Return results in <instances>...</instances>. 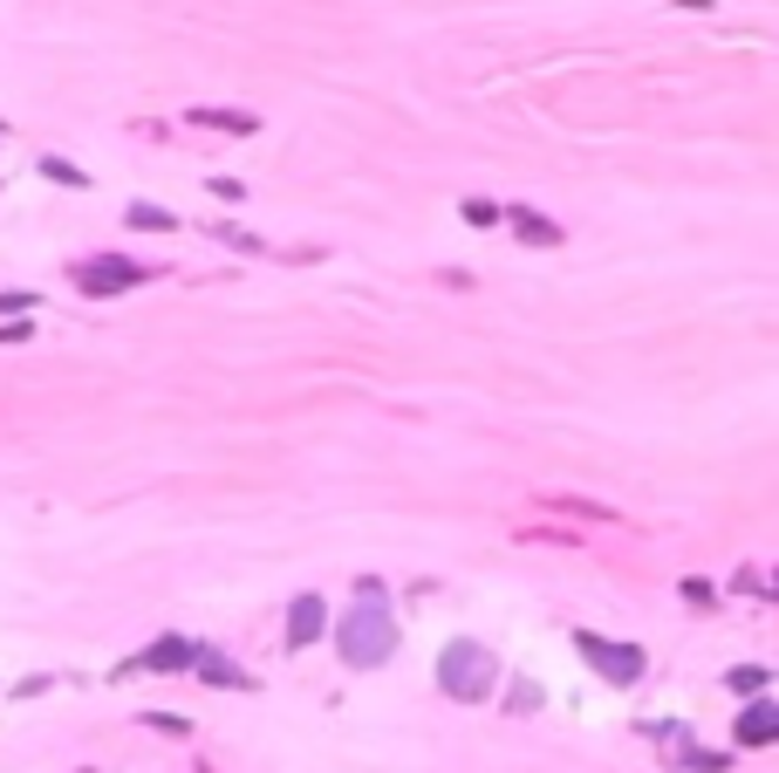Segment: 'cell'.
<instances>
[{
	"mask_svg": "<svg viewBox=\"0 0 779 773\" xmlns=\"http://www.w3.org/2000/svg\"><path fill=\"white\" fill-rule=\"evenodd\" d=\"M336 650H342V664L349 671H377L397 658V617L383 609V589L377 582H362V602L342 609V623H336Z\"/></svg>",
	"mask_w": 779,
	"mask_h": 773,
	"instance_id": "1",
	"label": "cell"
},
{
	"mask_svg": "<svg viewBox=\"0 0 779 773\" xmlns=\"http://www.w3.org/2000/svg\"><path fill=\"white\" fill-rule=\"evenodd\" d=\"M492 684H500V658H492L485 643H472V637L444 643V658H438V691L444 699L479 705V699H492Z\"/></svg>",
	"mask_w": 779,
	"mask_h": 773,
	"instance_id": "2",
	"label": "cell"
},
{
	"mask_svg": "<svg viewBox=\"0 0 779 773\" xmlns=\"http://www.w3.org/2000/svg\"><path fill=\"white\" fill-rule=\"evenodd\" d=\"M574 650H582V658L595 664V678H602V684H636V678L649 671V658H643L636 643H608V637H595V630L574 637Z\"/></svg>",
	"mask_w": 779,
	"mask_h": 773,
	"instance_id": "3",
	"label": "cell"
},
{
	"mask_svg": "<svg viewBox=\"0 0 779 773\" xmlns=\"http://www.w3.org/2000/svg\"><path fill=\"white\" fill-rule=\"evenodd\" d=\"M192 658H198V643L192 637H157L151 650H137L131 664H116V678H178V671H192Z\"/></svg>",
	"mask_w": 779,
	"mask_h": 773,
	"instance_id": "4",
	"label": "cell"
},
{
	"mask_svg": "<svg viewBox=\"0 0 779 773\" xmlns=\"http://www.w3.org/2000/svg\"><path fill=\"white\" fill-rule=\"evenodd\" d=\"M144 274H151L144 261L103 254V261H75V288H82V295H116V288H131V281H144Z\"/></svg>",
	"mask_w": 779,
	"mask_h": 773,
	"instance_id": "5",
	"label": "cell"
},
{
	"mask_svg": "<svg viewBox=\"0 0 779 773\" xmlns=\"http://www.w3.org/2000/svg\"><path fill=\"white\" fill-rule=\"evenodd\" d=\"M321 630H328V602L321 596H295V609H287V650H308Z\"/></svg>",
	"mask_w": 779,
	"mask_h": 773,
	"instance_id": "6",
	"label": "cell"
},
{
	"mask_svg": "<svg viewBox=\"0 0 779 773\" xmlns=\"http://www.w3.org/2000/svg\"><path fill=\"white\" fill-rule=\"evenodd\" d=\"M779 740V705L772 699H752L738 712V746H772Z\"/></svg>",
	"mask_w": 779,
	"mask_h": 773,
	"instance_id": "7",
	"label": "cell"
},
{
	"mask_svg": "<svg viewBox=\"0 0 779 773\" xmlns=\"http://www.w3.org/2000/svg\"><path fill=\"white\" fill-rule=\"evenodd\" d=\"M192 671H198L205 684H219V691H226V684H233V691H254V678H246L233 658H219V650H198V658H192Z\"/></svg>",
	"mask_w": 779,
	"mask_h": 773,
	"instance_id": "8",
	"label": "cell"
},
{
	"mask_svg": "<svg viewBox=\"0 0 779 773\" xmlns=\"http://www.w3.org/2000/svg\"><path fill=\"white\" fill-rule=\"evenodd\" d=\"M185 124H205V131H233V138H246V131H260V116H254V110H192Z\"/></svg>",
	"mask_w": 779,
	"mask_h": 773,
	"instance_id": "9",
	"label": "cell"
},
{
	"mask_svg": "<svg viewBox=\"0 0 779 773\" xmlns=\"http://www.w3.org/2000/svg\"><path fill=\"white\" fill-rule=\"evenodd\" d=\"M506 220L520 226V240H526V247H561V226H554V220L526 213V206H506Z\"/></svg>",
	"mask_w": 779,
	"mask_h": 773,
	"instance_id": "10",
	"label": "cell"
},
{
	"mask_svg": "<svg viewBox=\"0 0 779 773\" xmlns=\"http://www.w3.org/2000/svg\"><path fill=\"white\" fill-rule=\"evenodd\" d=\"M766 678H772L766 664H738V671H731V691H746V699H766Z\"/></svg>",
	"mask_w": 779,
	"mask_h": 773,
	"instance_id": "11",
	"label": "cell"
},
{
	"mask_svg": "<svg viewBox=\"0 0 779 773\" xmlns=\"http://www.w3.org/2000/svg\"><path fill=\"white\" fill-rule=\"evenodd\" d=\"M684 773H731V753H677Z\"/></svg>",
	"mask_w": 779,
	"mask_h": 773,
	"instance_id": "12",
	"label": "cell"
},
{
	"mask_svg": "<svg viewBox=\"0 0 779 773\" xmlns=\"http://www.w3.org/2000/svg\"><path fill=\"white\" fill-rule=\"evenodd\" d=\"M144 725L164 732V740H185V732H192V719H178V712H144Z\"/></svg>",
	"mask_w": 779,
	"mask_h": 773,
	"instance_id": "13",
	"label": "cell"
},
{
	"mask_svg": "<svg viewBox=\"0 0 779 773\" xmlns=\"http://www.w3.org/2000/svg\"><path fill=\"white\" fill-rule=\"evenodd\" d=\"M506 705H513V712H533V705H541V684H533V678H520V684H513V699H506Z\"/></svg>",
	"mask_w": 779,
	"mask_h": 773,
	"instance_id": "14",
	"label": "cell"
},
{
	"mask_svg": "<svg viewBox=\"0 0 779 773\" xmlns=\"http://www.w3.org/2000/svg\"><path fill=\"white\" fill-rule=\"evenodd\" d=\"M41 172H49V179H55V185H90V179H82V172H75V165H62V157H41Z\"/></svg>",
	"mask_w": 779,
	"mask_h": 773,
	"instance_id": "15",
	"label": "cell"
},
{
	"mask_svg": "<svg viewBox=\"0 0 779 773\" xmlns=\"http://www.w3.org/2000/svg\"><path fill=\"white\" fill-rule=\"evenodd\" d=\"M131 226H178V220L157 213V206H131Z\"/></svg>",
	"mask_w": 779,
	"mask_h": 773,
	"instance_id": "16",
	"label": "cell"
},
{
	"mask_svg": "<svg viewBox=\"0 0 779 773\" xmlns=\"http://www.w3.org/2000/svg\"><path fill=\"white\" fill-rule=\"evenodd\" d=\"M465 220H472V226H492V220H500V206H485V199H465Z\"/></svg>",
	"mask_w": 779,
	"mask_h": 773,
	"instance_id": "17",
	"label": "cell"
},
{
	"mask_svg": "<svg viewBox=\"0 0 779 773\" xmlns=\"http://www.w3.org/2000/svg\"><path fill=\"white\" fill-rule=\"evenodd\" d=\"M684 602H697V609H711L718 596H711V582H684Z\"/></svg>",
	"mask_w": 779,
	"mask_h": 773,
	"instance_id": "18",
	"label": "cell"
},
{
	"mask_svg": "<svg viewBox=\"0 0 779 773\" xmlns=\"http://www.w3.org/2000/svg\"><path fill=\"white\" fill-rule=\"evenodd\" d=\"M8 308H34V295H0V315H8Z\"/></svg>",
	"mask_w": 779,
	"mask_h": 773,
	"instance_id": "19",
	"label": "cell"
},
{
	"mask_svg": "<svg viewBox=\"0 0 779 773\" xmlns=\"http://www.w3.org/2000/svg\"><path fill=\"white\" fill-rule=\"evenodd\" d=\"M0 343H28V322H14V329H0Z\"/></svg>",
	"mask_w": 779,
	"mask_h": 773,
	"instance_id": "20",
	"label": "cell"
},
{
	"mask_svg": "<svg viewBox=\"0 0 779 773\" xmlns=\"http://www.w3.org/2000/svg\"><path fill=\"white\" fill-rule=\"evenodd\" d=\"M75 773H90V766H75Z\"/></svg>",
	"mask_w": 779,
	"mask_h": 773,
	"instance_id": "21",
	"label": "cell"
}]
</instances>
